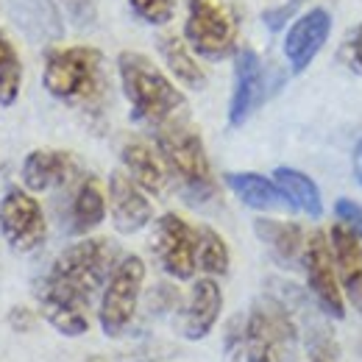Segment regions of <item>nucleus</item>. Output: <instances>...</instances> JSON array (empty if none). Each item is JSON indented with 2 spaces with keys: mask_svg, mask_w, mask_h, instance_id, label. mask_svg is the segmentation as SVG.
<instances>
[{
  "mask_svg": "<svg viewBox=\"0 0 362 362\" xmlns=\"http://www.w3.org/2000/svg\"><path fill=\"white\" fill-rule=\"evenodd\" d=\"M298 329L279 298H259L245 315V362H284L296 349Z\"/></svg>",
  "mask_w": 362,
  "mask_h": 362,
  "instance_id": "6",
  "label": "nucleus"
},
{
  "mask_svg": "<svg viewBox=\"0 0 362 362\" xmlns=\"http://www.w3.org/2000/svg\"><path fill=\"white\" fill-rule=\"evenodd\" d=\"M23 92V59L8 34L0 28V106L8 109Z\"/></svg>",
  "mask_w": 362,
  "mask_h": 362,
  "instance_id": "24",
  "label": "nucleus"
},
{
  "mask_svg": "<svg viewBox=\"0 0 362 362\" xmlns=\"http://www.w3.org/2000/svg\"><path fill=\"white\" fill-rule=\"evenodd\" d=\"M332 34V14L326 8H310L287 25L284 34V59L293 76L307 73V67L317 59L326 40Z\"/></svg>",
  "mask_w": 362,
  "mask_h": 362,
  "instance_id": "14",
  "label": "nucleus"
},
{
  "mask_svg": "<svg viewBox=\"0 0 362 362\" xmlns=\"http://www.w3.org/2000/svg\"><path fill=\"white\" fill-rule=\"evenodd\" d=\"M351 168H354V176H357V181H360L362 187V136L357 139V145L351 151Z\"/></svg>",
  "mask_w": 362,
  "mask_h": 362,
  "instance_id": "32",
  "label": "nucleus"
},
{
  "mask_svg": "<svg viewBox=\"0 0 362 362\" xmlns=\"http://www.w3.org/2000/svg\"><path fill=\"white\" fill-rule=\"evenodd\" d=\"M254 234L259 237V243L268 248V254L279 265H284V268L301 265L307 234H304V228L298 226V223L276 221V218H257L254 221Z\"/></svg>",
  "mask_w": 362,
  "mask_h": 362,
  "instance_id": "19",
  "label": "nucleus"
},
{
  "mask_svg": "<svg viewBox=\"0 0 362 362\" xmlns=\"http://www.w3.org/2000/svg\"><path fill=\"white\" fill-rule=\"evenodd\" d=\"M198 228V271L221 279L231 268V251L226 240L212 226H195Z\"/></svg>",
  "mask_w": 362,
  "mask_h": 362,
  "instance_id": "25",
  "label": "nucleus"
},
{
  "mask_svg": "<svg viewBox=\"0 0 362 362\" xmlns=\"http://www.w3.org/2000/svg\"><path fill=\"white\" fill-rule=\"evenodd\" d=\"M271 179L281 189V195L287 198L293 212H304L307 218H320L323 215V195H320L317 184L307 173L281 165V168L273 170Z\"/></svg>",
  "mask_w": 362,
  "mask_h": 362,
  "instance_id": "23",
  "label": "nucleus"
},
{
  "mask_svg": "<svg viewBox=\"0 0 362 362\" xmlns=\"http://www.w3.org/2000/svg\"><path fill=\"white\" fill-rule=\"evenodd\" d=\"M8 326H11L14 332H28V329L34 326V313H31L28 307H14V310L8 313Z\"/></svg>",
  "mask_w": 362,
  "mask_h": 362,
  "instance_id": "31",
  "label": "nucleus"
},
{
  "mask_svg": "<svg viewBox=\"0 0 362 362\" xmlns=\"http://www.w3.org/2000/svg\"><path fill=\"white\" fill-rule=\"evenodd\" d=\"M240 20L223 0H187L184 42L204 62H226L237 53Z\"/></svg>",
  "mask_w": 362,
  "mask_h": 362,
  "instance_id": "5",
  "label": "nucleus"
},
{
  "mask_svg": "<svg viewBox=\"0 0 362 362\" xmlns=\"http://www.w3.org/2000/svg\"><path fill=\"white\" fill-rule=\"evenodd\" d=\"M81 176H84L81 159L62 148H37L25 153L20 165V184L34 195L73 187Z\"/></svg>",
  "mask_w": 362,
  "mask_h": 362,
  "instance_id": "11",
  "label": "nucleus"
},
{
  "mask_svg": "<svg viewBox=\"0 0 362 362\" xmlns=\"http://www.w3.org/2000/svg\"><path fill=\"white\" fill-rule=\"evenodd\" d=\"M151 251L170 279L189 281L198 273V228L176 212H165L153 223Z\"/></svg>",
  "mask_w": 362,
  "mask_h": 362,
  "instance_id": "9",
  "label": "nucleus"
},
{
  "mask_svg": "<svg viewBox=\"0 0 362 362\" xmlns=\"http://www.w3.org/2000/svg\"><path fill=\"white\" fill-rule=\"evenodd\" d=\"M42 87L53 100L70 109L95 112L109 95L106 56L92 45L47 47L42 56Z\"/></svg>",
  "mask_w": 362,
  "mask_h": 362,
  "instance_id": "3",
  "label": "nucleus"
},
{
  "mask_svg": "<svg viewBox=\"0 0 362 362\" xmlns=\"http://www.w3.org/2000/svg\"><path fill=\"white\" fill-rule=\"evenodd\" d=\"M8 17L28 40L50 42L64 34V23L53 0H8Z\"/></svg>",
  "mask_w": 362,
  "mask_h": 362,
  "instance_id": "20",
  "label": "nucleus"
},
{
  "mask_svg": "<svg viewBox=\"0 0 362 362\" xmlns=\"http://www.w3.org/2000/svg\"><path fill=\"white\" fill-rule=\"evenodd\" d=\"M129 6L148 25H168L176 14V0H129Z\"/></svg>",
  "mask_w": 362,
  "mask_h": 362,
  "instance_id": "26",
  "label": "nucleus"
},
{
  "mask_svg": "<svg viewBox=\"0 0 362 362\" xmlns=\"http://www.w3.org/2000/svg\"><path fill=\"white\" fill-rule=\"evenodd\" d=\"M221 313H223V290H221L218 279H212V276L195 279L187 301L179 310V320H176L179 334L189 343L209 337L221 320Z\"/></svg>",
  "mask_w": 362,
  "mask_h": 362,
  "instance_id": "13",
  "label": "nucleus"
},
{
  "mask_svg": "<svg viewBox=\"0 0 362 362\" xmlns=\"http://www.w3.org/2000/svg\"><path fill=\"white\" fill-rule=\"evenodd\" d=\"M245 354V317H231L223 332V357L226 362H237Z\"/></svg>",
  "mask_w": 362,
  "mask_h": 362,
  "instance_id": "27",
  "label": "nucleus"
},
{
  "mask_svg": "<svg viewBox=\"0 0 362 362\" xmlns=\"http://www.w3.org/2000/svg\"><path fill=\"white\" fill-rule=\"evenodd\" d=\"M120 162H123V170L134 179L136 187H142L148 195H156L162 198L170 187V176L165 170V162L159 156L156 148H151L148 142L142 139H129L123 148H120Z\"/></svg>",
  "mask_w": 362,
  "mask_h": 362,
  "instance_id": "18",
  "label": "nucleus"
},
{
  "mask_svg": "<svg viewBox=\"0 0 362 362\" xmlns=\"http://www.w3.org/2000/svg\"><path fill=\"white\" fill-rule=\"evenodd\" d=\"M156 50L168 67V76L184 87V90L201 92L206 87V73L198 64V56L189 50V45L184 42V37H173V34H162L156 40Z\"/></svg>",
  "mask_w": 362,
  "mask_h": 362,
  "instance_id": "22",
  "label": "nucleus"
},
{
  "mask_svg": "<svg viewBox=\"0 0 362 362\" xmlns=\"http://www.w3.org/2000/svg\"><path fill=\"white\" fill-rule=\"evenodd\" d=\"M340 59H343V64L351 73L362 76V23L346 37V42L340 45Z\"/></svg>",
  "mask_w": 362,
  "mask_h": 362,
  "instance_id": "29",
  "label": "nucleus"
},
{
  "mask_svg": "<svg viewBox=\"0 0 362 362\" xmlns=\"http://www.w3.org/2000/svg\"><path fill=\"white\" fill-rule=\"evenodd\" d=\"M329 245L343 296L362 315V231L334 221L329 228Z\"/></svg>",
  "mask_w": 362,
  "mask_h": 362,
  "instance_id": "16",
  "label": "nucleus"
},
{
  "mask_svg": "<svg viewBox=\"0 0 362 362\" xmlns=\"http://www.w3.org/2000/svg\"><path fill=\"white\" fill-rule=\"evenodd\" d=\"M153 139L165 162V170L170 176V184H176L181 195L195 206L212 204L218 198V181L212 173V162L204 148V139L187 123V117L156 129Z\"/></svg>",
  "mask_w": 362,
  "mask_h": 362,
  "instance_id": "4",
  "label": "nucleus"
},
{
  "mask_svg": "<svg viewBox=\"0 0 362 362\" xmlns=\"http://www.w3.org/2000/svg\"><path fill=\"white\" fill-rule=\"evenodd\" d=\"M304 362H337V343L326 332H313L307 343V360Z\"/></svg>",
  "mask_w": 362,
  "mask_h": 362,
  "instance_id": "28",
  "label": "nucleus"
},
{
  "mask_svg": "<svg viewBox=\"0 0 362 362\" xmlns=\"http://www.w3.org/2000/svg\"><path fill=\"white\" fill-rule=\"evenodd\" d=\"M87 362H103V360H87Z\"/></svg>",
  "mask_w": 362,
  "mask_h": 362,
  "instance_id": "34",
  "label": "nucleus"
},
{
  "mask_svg": "<svg viewBox=\"0 0 362 362\" xmlns=\"http://www.w3.org/2000/svg\"><path fill=\"white\" fill-rule=\"evenodd\" d=\"M290 3H293V6H296V3H301V0H290Z\"/></svg>",
  "mask_w": 362,
  "mask_h": 362,
  "instance_id": "33",
  "label": "nucleus"
},
{
  "mask_svg": "<svg viewBox=\"0 0 362 362\" xmlns=\"http://www.w3.org/2000/svg\"><path fill=\"white\" fill-rule=\"evenodd\" d=\"M334 221L362 231V206L351 198H337L334 201Z\"/></svg>",
  "mask_w": 362,
  "mask_h": 362,
  "instance_id": "30",
  "label": "nucleus"
},
{
  "mask_svg": "<svg viewBox=\"0 0 362 362\" xmlns=\"http://www.w3.org/2000/svg\"><path fill=\"white\" fill-rule=\"evenodd\" d=\"M106 204L112 226L120 234H136L153 221V204L126 170H112L106 184Z\"/></svg>",
  "mask_w": 362,
  "mask_h": 362,
  "instance_id": "12",
  "label": "nucleus"
},
{
  "mask_svg": "<svg viewBox=\"0 0 362 362\" xmlns=\"http://www.w3.org/2000/svg\"><path fill=\"white\" fill-rule=\"evenodd\" d=\"M301 268H304L307 287H310L315 304L320 307V313L332 320H343L346 317V296H343L340 279L334 271V257H332V245H329L326 231L315 228L307 237Z\"/></svg>",
  "mask_w": 362,
  "mask_h": 362,
  "instance_id": "10",
  "label": "nucleus"
},
{
  "mask_svg": "<svg viewBox=\"0 0 362 362\" xmlns=\"http://www.w3.org/2000/svg\"><path fill=\"white\" fill-rule=\"evenodd\" d=\"M265 100V70L251 47H237L234 53V87L228 98V126L240 129Z\"/></svg>",
  "mask_w": 362,
  "mask_h": 362,
  "instance_id": "15",
  "label": "nucleus"
},
{
  "mask_svg": "<svg viewBox=\"0 0 362 362\" xmlns=\"http://www.w3.org/2000/svg\"><path fill=\"white\" fill-rule=\"evenodd\" d=\"M117 76L132 120L139 126L156 132L187 115V98L179 84L145 53L123 50L117 56Z\"/></svg>",
  "mask_w": 362,
  "mask_h": 362,
  "instance_id": "2",
  "label": "nucleus"
},
{
  "mask_svg": "<svg viewBox=\"0 0 362 362\" xmlns=\"http://www.w3.org/2000/svg\"><path fill=\"white\" fill-rule=\"evenodd\" d=\"M226 187L234 192L240 204H245L254 212H276V209H290L287 198L276 187L271 176L240 170V173H226Z\"/></svg>",
  "mask_w": 362,
  "mask_h": 362,
  "instance_id": "21",
  "label": "nucleus"
},
{
  "mask_svg": "<svg viewBox=\"0 0 362 362\" xmlns=\"http://www.w3.org/2000/svg\"><path fill=\"white\" fill-rule=\"evenodd\" d=\"M106 212H109V204H106L103 184L98 176L84 173L73 184V195L64 209V231L70 237H87L106 221Z\"/></svg>",
  "mask_w": 362,
  "mask_h": 362,
  "instance_id": "17",
  "label": "nucleus"
},
{
  "mask_svg": "<svg viewBox=\"0 0 362 362\" xmlns=\"http://www.w3.org/2000/svg\"><path fill=\"white\" fill-rule=\"evenodd\" d=\"M0 237L14 254H37L47 243L45 209L23 184L0 195Z\"/></svg>",
  "mask_w": 362,
  "mask_h": 362,
  "instance_id": "8",
  "label": "nucleus"
},
{
  "mask_svg": "<svg viewBox=\"0 0 362 362\" xmlns=\"http://www.w3.org/2000/svg\"><path fill=\"white\" fill-rule=\"evenodd\" d=\"M145 284V262L136 254H123L98 298V326L106 337H123L134 323Z\"/></svg>",
  "mask_w": 362,
  "mask_h": 362,
  "instance_id": "7",
  "label": "nucleus"
},
{
  "mask_svg": "<svg viewBox=\"0 0 362 362\" xmlns=\"http://www.w3.org/2000/svg\"><path fill=\"white\" fill-rule=\"evenodd\" d=\"M123 251L109 237H81L67 245L34 284L37 310L62 337H84L90 310L100 298Z\"/></svg>",
  "mask_w": 362,
  "mask_h": 362,
  "instance_id": "1",
  "label": "nucleus"
}]
</instances>
